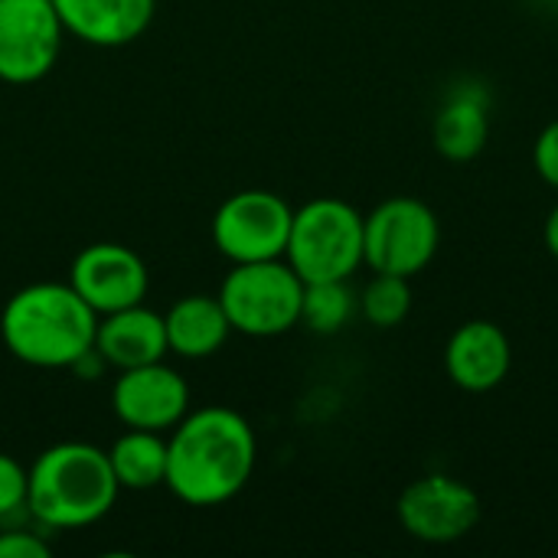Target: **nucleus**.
I'll return each instance as SVG.
<instances>
[{
	"label": "nucleus",
	"mask_w": 558,
	"mask_h": 558,
	"mask_svg": "<svg viewBox=\"0 0 558 558\" xmlns=\"http://www.w3.org/2000/svg\"><path fill=\"white\" fill-rule=\"evenodd\" d=\"M258 464V441L245 415L226 405L186 412L167 438L163 487L186 507H222L239 497Z\"/></svg>",
	"instance_id": "f257e3e1"
},
{
	"label": "nucleus",
	"mask_w": 558,
	"mask_h": 558,
	"mask_svg": "<svg viewBox=\"0 0 558 558\" xmlns=\"http://www.w3.org/2000/svg\"><path fill=\"white\" fill-rule=\"evenodd\" d=\"M98 314L69 281H36L10 294L0 311V340L26 366L75 369L95 350Z\"/></svg>",
	"instance_id": "f03ea898"
},
{
	"label": "nucleus",
	"mask_w": 558,
	"mask_h": 558,
	"mask_svg": "<svg viewBox=\"0 0 558 558\" xmlns=\"http://www.w3.org/2000/svg\"><path fill=\"white\" fill-rule=\"evenodd\" d=\"M121 487L108 451L88 441H59L29 464L26 510L43 530H82L108 517Z\"/></svg>",
	"instance_id": "7ed1b4c3"
},
{
	"label": "nucleus",
	"mask_w": 558,
	"mask_h": 558,
	"mask_svg": "<svg viewBox=\"0 0 558 558\" xmlns=\"http://www.w3.org/2000/svg\"><path fill=\"white\" fill-rule=\"evenodd\" d=\"M284 262L311 281H350L363 268V213L340 196H317L294 209Z\"/></svg>",
	"instance_id": "20e7f679"
},
{
	"label": "nucleus",
	"mask_w": 558,
	"mask_h": 558,
	"mask_svg": "<svg viewBox=\"0 0 558 558\" xmlns=\"http://www.w3.org/2000/svg\"><path fill=\"white\" fill-rule=\"evenodd\" d=\"M216 298L235 333L268 340L301 324L304 281L284 258L245 262L232 265Z\"/></svg>",
	"instance_id": "39448f33"
},
{
	"label": "nucleus",
	"mask_w": 558,
	"mask_h": 558,
	"mask_svg": "<svg viewBox=\"0 0 558 558\" xmlns=\"http://www.w3.org/2000/svg\"><path fill=\"white\" fill-rule=\"evenodd\" d=\"M441 248L435 209L415 196H389L363 216V265L383 275L415 278Z\"/></svg>",
	"instance_id": "423d86ee"
},
{
	"label": "nucleus",
	"mask_w": 558,
	"mask_h": 558,
	"mask_svg": "<svg viewBox=\"0 0 558 558\" xmlns=\"http://www.w3.org/2000/svg\"><path fill=\"white\" fill-rule=\"evenodd\" d=\"M294 206L271 190L232 193L213 216V242L232 262L284 258Z\"/></svg>",
	"instance_id": "0eeeda50"
},
{
	"label": "nucleus",
	"mask_w": 558,
	"mask_h": 558,
	"mask_svg": "<svg viewBox=\"0 0 558 558\" xmlns=\"http://www.w3.org/2000/svg\"><path fill=\"white\" fill-rule=\"evenodd\" d=\"M396 517L412 539L425 546H451L474 533L484 504L471 484L451 474H425L399 494Z\"/></svg>",
	"instance_id": "6e6552de"
},
{
	"label": "nucleus",
	"mask_w": 558,
	"mask_h": 558,
	"mask_svg": "<svg viewBox=\"0 0 558 558\" xmlns=\"http://www.w3.org/2000/svg\"><path fill=\"white\" fill-rule=\"evenodd\" d=\"M65 26L52 0H0V82L29 85L52 72Z\"/></svg>",
	"instance_id": "1a4fd4ad"
},
{
	"label": "nucleus",
	"mask_w": 558,
	"mask_h": 558,
	"mask_svg": "<svg viewBox=\"0 0 558 558\" xmlns=\"http://www.w3.org/2000/svg\"><path fill=\"white\" fill-rule=\"evenodd\" d=\"M69 284L82 301L101 317L134 304H144L150 275L137 252L121 242H92L85 245L69 268Z\"/></svg>",
	"instance_id": "9d476101"
},
{
	"label": "nucleus",
	"mask_w": 558,
	"mask_h": 558,
	"mask_svg": "<svg viewBox=\"0 0 558 558\" xmlns=\"http://www.w3.org/2000/svg\"><path fill=\"white\" fill-rule=\"evenodd\" d=\"M111 409L124 428L144 432H170L190 412V386L186 379L160 363L121 369L111 386Z\"/></svg>",
	"instance_id": "9b49d317"
},
{
	"label": "nucleus",
	"mask_w": 558,
	"mask_h": 558,
	"mask_svg": "<svg viewBox=\"0 0 558 558\" xmlns=\"http://www.w3.org/2000/svg\"><path fill=\"white\" fill-rule=\"evenodd\" d=\"M513 369V343L494 320H468L445 343V376L461 392H494Z\"/></svg>",
	"instance_id": "f8f14e48"
},
{
	"label": "nucleus",
	"mask_w": 558,
	"mask_h": 558,
	"mask_svg": "<svg viewBox=\"0 0 558 558\" xmlns=\"http://www.w3.org/2000/svg\"><path fill=\"white\" fill-rule=\"evenodd\" d=\"M52 7L69 36L98 49L131 46L157 13V0H52Z\"/></svg>",
	"instance_id": "ddd939ff"
},
{
	"label": "nucleus",
	"mask_w": 558,
	"mask_h": 558,
	"mask_svg": "<svg viewBox=\"0 0 558 558\" xmlns=\"http://www.w3.org/2000/svg\"><path fill=\"white\" fill-rule=\"evenodd\" d=\"M490 137V92L484 82H458L432 118V144L451 163L474 160Z\"/></svg>",
	"instance_id": "4468645a"
},
{
	"label": "nucleus",
	"mask_w": 558,
	"mask_h": 558,
	"mask_svg": "<svg viewBox=\"0 0 558 558\" xmlns=\"http://www.w3.org/2000/svg\"><path fill=\"white\" fill-rule=\"evenodd\" d=\"M95 353L101 356L105 366L121 369H134V366H147V363H160L170 347H167V327H163V314L134 304L114 314H101L98 317V330H95Z\"/></svg>",
	"instance_id": "2eb2a0df"
},
{
	"label": "nucleus",
	"mask_w": 558,
	"mask_h": 558,
	"mask_svg": "<svg viewBox=\"0 0 558 558\" xmlns=\"http://www.w3.org/2000/svg\"><path fill=\"white\" fill-rule=\"evenodd\" d=\"M163 327H167L170 353H177L183 360H206V356L219 353L232 333V324H229L219 298H209V294L180 298L163 314Z\"/></svg>",
	"instance_id": "dca6fc26"
},
{
	"label": "nucleus",
	"mask_w": 558,
	"mask_h": 558,
	"mask_svg": "<svg viewBox=\"0 0 558 558\" xmlns=\"http://www.w3.org/2000/svg\"><path fill=\"white\" fill-rule=\"evenodd\" d=\"M108 461L121 490H154L167 481V438L163 432L128 428L108 448Z\"/></svg>",
	"instance_id": "f3484780"
},
{
	"label": "nucleus",
	"mask_w": 558,
	"mask_h": 558,
	"mask_svg": "<svg viewBox=\"0 0 558 558\" xmlns=\"http://www.w3.org/2000/svg\"><path fill=\"white\" fill-rule=\"evenodd\" d=\"M360 311V298L353 294L350 281H311L304 284L301 324L314 333H340L350 317Z\"/></svg>",
	"instance_id": "a211bd4d"
},
{
	"label": "nucleus",
	"mask_w": 558,
	"mask_h": 558,
	"mask_svg": "<svg viewBox=\"0 0 558 558\" xmlns=\"http://www.w3.org/2000/svg\"><path fill=\"white\" fill-rule=\"evenodd\" d=\"M409 281L412 278L373 271L369 284L356 294L360 314L366 317V324H373L376 330L399 327L412 314V284Z\"/></svg>",
	"instance_id": "6ab92c4d"
},
{
	"label": "nucleus",
	"mask_w": 558,
	"mask_h": 558,
	"mask_svg": "<svg viewBox=\"0 0 558 558\" xmlns=\"http://www.w3.org/2000/svg\"><path fill=\"white\" fill-rule=\"evenodd\" d=\"M29 490V468H23L13 454L0 451V520L26 510Z\"/></svg>",
	"instance_id": "aec40b11"
},
{
	"label": "nucleus",
	"mask_w": 558,
	"mask_h": 558,
	"mask_svg": "<svg viewBox=\"0 0 558 558\" xmlns=\"http://www.w3.org/2000/svg\"><path fill=\"white\" fill-rule=\"evenodd\" d=\"M533 167L546 186L558 190V118L549 121L533 144Z\"/></svg>",
	"instance_id": "412c9836"
},
{
	"label": "nucleus",
	"mask_w": 558,
	"mask_h": 558,
	"mask_svg": "<svg viewBox=\"0 0 558 558\" xmlns=\"http://www.w3.org/2000/svg\"><path fill=\"white\" fill-rule=\"evenodd\" d=\"M49 543L43 533H26V530H7L0 533V558H46Z\"/></svg>",
	"instance_id": "4be33fe9"
},
{
	"label": "nucleus",
	"mask_w": 558,
	"mask_h": 558,
	"mask_svg": "<svg viewBox=\"0 0 558 558\" xmlns=\"http://www.w3.org/2000/svg\"><path fill=\"white\" fill-rule=\"evenodd\" d=\"M543 242H546V252L558 262V203L549 209L546 216V226H543Z\"/></svg>",
	"instance_id": "5701e85b"
}]
</instances>
